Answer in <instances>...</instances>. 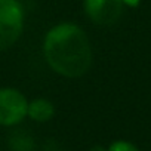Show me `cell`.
I'll use <instances>...</instances> for the list:
<instances>
[{"label": "cell", "mask_w": 151, "mask_h": 151, "mask_svg": "<svg viewBox=\"0 0 151 151\" xmlns=\"http://www.w3.org/2000/svg\"><path fill=\"white\" fill-rule=\"evenodd\" d=\"M43 55L47 65L67 79L82 77L92 65L91 42L83 28L73 22H61L46 33Z\"/></svg>", "instance_id": "1"}, {"label": "cell", "mask_w": 151, "mask_h": 151, "mask_svg": "<svg viewBox=\"0 0 151 151\" xmlns=\"http://www.w3.org/2000/svg\"><path fill=\"white\" fill-rule=\"evenodd\" d=\"M24 6L19 0H0V52L12 47L24 31Z\"/></svg>", "instance_id": "2"}, {"label": "cell", "mask_w": 151, "mask_h": 151, "mask_svg": "<svg viewBox=\"0 0 151 151\" xmlns=\"http://www.w3.org/2000/svg\"><path fill=\"white\" fill-rule=\"evenodd\" d=\"M28 101L22 92L14 88L0 89V126L12 127L27 117Z\"/></svg>", "instance_id": "3"}, {"label": "cell", "mask_w": 151, "mask_h": 151, "mask_svg": "<svg viewBox=\"0 0 151 151\" xmlns=\"http://www.w3.org/2000/svg\"><path fill=\"white\" fill-rule=\"evenodd\" d=\"M122 0H83V9L88 18L96 25H113L123 12Z\"/></svg>", "instance_id": "4"}, {"label": "cell", "mask_w": 151, "mask_h": 151, "mask_svg": "<svg viewBox=\"0 0 151 151\" xmlns=\"http://www.w3.org/2000/svg\"><path fill=\"white\" fill-rule=\"evenodd\" d=\"M27 116L34 122L45 123V122H49L55 116V107L49 99L37 98V99H33L31 102H28Z\"/></svg>", "instance_id": "5"}, {"label": "cell", "mask_w": 151, "mask_h": 151, "mask_svg": "<svg viewBox=\"0 0 151 151\" xmlns=\"http://www.w3.org/2000/svg\"><path fill=\"white\" fill-rule=\"evenodd\" d=\"M9 147L12 151H33L34 144H33V139L28 133L18 130V132H14L11 135Z\"/></svg>", "instance_id": "6"}, {"label": "cell", "mask_w": 151, "mask_h": 151, "mask_svg": "<svg viewBox=\"0 0 151 151\" xmlns=\"http://www.w3.org/2000/svg\"><path fill=\"white\" fill-rule=\"evenodd\" d=\"M108 151H139V148L129 141L120 139V141H114L113 144H110Z\"/></svg>", "instance_id": "7"}, {"label": "cell", "mask_w": 151, "mask_h": 151, "mask_svg": "<svg viewBox=\"0 0 151 151\" xmlns=\"http://www.w3.org/2000/svg\"><path fill=\"white\" fill-rule=\"evenodd\" d=\"M123 5L124 6H129V8H136L139 3H141V0H122Z\"/></svg>", "instance_id": "8"}, {"label": "cell", "mask_w": 151, "mask_h": 151, "mask_svg": "<svg viewBox=\"0 0 151 151\" xmlns=\"http://www.w3.org/2000/svg\"><path fill=\"white\" fill-rule=\"evenodd\" d=\"M89 151H108V148H105L104 145H93Z\"/></svg>", "instance_id": "9"}]
</instances>
